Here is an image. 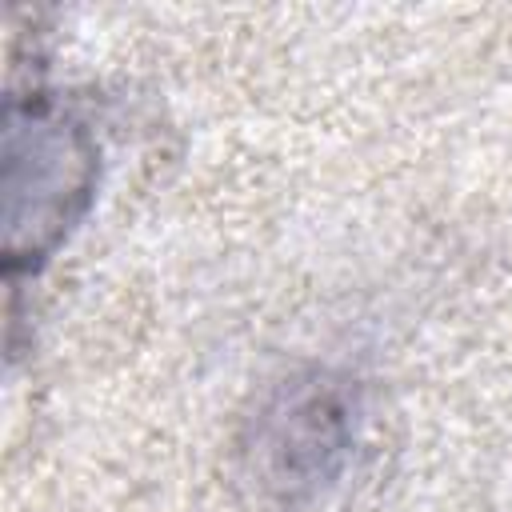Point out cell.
I'll list each match as a JSON object with an SVG mask.
<instances>
[{
	"label": "cell",
	"instance_id": "cell-1",
	"mask_svg": "<svg viewBox=\"0 0 512 512\" xmlns=\"http://www.w3.org/2000/svg\"><path fill=\"white\" fill-rule=\"evenodd\" d=\"M100 184L92 124L48 92L8 96L4 112V264L8 280L48 264L88 216Z\"/></svg>",
	"mask_w": 512,
	"mask_h": 512
},
{
	"label": "cell",
	"instance_id": "cell-2",
	"mask_svg": "<svg viewBox=\"0 0 512 512\" xmlns=\"http://www.w3.org/2000/svg\"><path fill=\"white\" fill-rule=\"evenodd\" d=\"M360 432L356 388L308 368L272 384L236 440V480L264 512H300L348 468Z\"/></svg>",
	"mask_w": 512,
	"mask_h": 512
}]
</instances>
